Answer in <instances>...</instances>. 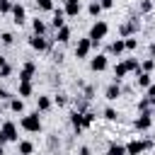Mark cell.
<instances>
[{
	"label": "cell",
	"mask_w": 155,
	"mask_h": 155,
	"mask_svg": "<svg viewBox=\"0 0 155 155\" xmlns=\"http://www.w3.org/2000/svg\"><path fill=\"white\" fill-rule=\"evenodd\" d=\"M107 34H109V24H107L104 19H97V22L90 27V34H87V39L92 41V48H97V46L102 44V39H107Z\"/></svg>",
	"instance_id": "cell-1"
},
{
	"label": "cell",
	"mask_w": 155,
	"mask_h": 155,
	"mask_svg": "<svg viewBox=\"0 0 155 155\" xmlns=\"http://www.w3.org/2000/svg\"><path fill=\"white\" fill-rule=\"evenodd\" d=\"M19 126H22L27 133H39V131H41V111L36 109V111L24 114V116L19 119Z\"/></svg>",
	"instance_id": "cell-2"
},
{
	"label": "cell",
	"mask_w": 155,
	"mask_h": 155,
	"mask_svg": "<svg viewBox=\"0 0 155 155\" xmlns=\"http://www.w3.org/2000/svg\"><path fill=\"white\" fill-rule=\"evenodd\" d=\"M15 140H19L17 124H15V121H2V124H0V145H5V143H15Z\"/></svg>",
	"instance_id": "cell-3"
},
{
	"label": "cell",
	"mask_w": 155,
	"mask_h": 155,
	"mask_svg": "<svg viewBox=\"0 0 155 155\" xmlns=\"http://www.w3.org/2000/svg\"><path fill=\"white\" fill-rule=\"evenodd\" d=\"M155 148V140H140V138H133L126 143V155H143L145 150H153Z\"/></svg>",
	"instance_id": "cell-4"
},
{
	"label": "cell",
	"mask_w": 155,
	"mask_h": 155,
	"mask_svg": "<svg viewBox=\"0 0 155 155\" xmlns=\"http://www.w3.org/2000/svg\"><path fill=\"white\" fill-rule=\"evenodd\" d=\"M51 41H53V39L41 36V34H31V36H29V46H31L34 51H39V53L48 51V48H51Z\"/></svg>",
	"instance_id": "cell-5"
},
{
	"label": "cell",
	"mask_w": 155,
	"mask_h": 155,
	"mask_svg": "<svg viewBox=\"0 0 155 155\" xmlns=\"http://www.w3.org/2000/svg\"><path fill=\"white\" fill-rule=\"evenodd\" d=\"M138 29H140L138 17H128V22H124V24L119 27V34H121V39H126V36H136Z\"/></svg>",
	"instance_id": "cell-6"
},
{
	"label": "cell",
	"mask_w": 155,
	"mask_h": 155,
	"mask_svg": "<svg viewBox=\"0 0 155 155\" xmlns=\"http://www.w3.org/2000/svg\"><path fill=\"white\" fill-rule=\"evenodd\" d=\"M155 111V109H153ZM153 111H140L136 119H133V128L136 131H148L153 126Z\"/></svg>",
	"instance_id": "cell-7"
},
{
	"label": "cell",
	"mask_w": 155,
	"mask_h": 155,
	"mask_svg": "<svg viewBox=\"0 0 155 155\" xmlns=\"http://www.w3.org/2000/svg\"><path fill=\"white\" fill-rule=\"evenodd\" d=\"M109 68V56L107 53H97L94 58H90V70L92 73H102Z\"/></svg>",
	"instance_id": "cell-8"
},
{
	"label": "cell",
	"mask_w": 155,
	"mask_h": 155,
	"mask_svg": "<svg viewBox=\"0 0 155 155\" xmlns=\"http://www.w3.org/2000/svg\"><path fill=\"white\" fill-rule=\"evenodd\" d=\"M36 75V63L34 61H24L19 68V82H31V78Z\"/></svg>",
	"instance_id": "cell-9"
},
{
	"label": "cell",
	"mask_w": 155,
	"mask_h": 155,
	"mask_svg": "<svg viewBox=\"0 0 155 155\" xmlns=\"http://www.w3.org/2000/svg\"><path fill=\"white\" fill-rule=\"evenodd\" d=\"M10 15H12V22H15L17 27H22V24L27 22V10H24V5H22V2H12Z\"/></svg>",
	"instance_id": "cell-10"
},
{
	"label": "cell",
	"mask_w": 155,
	"mask_h": 155,
	"mask_svg": "<svg viewBox=\"0 0 155 155\" xmlns=\"http://www.w3.org/2000/svg\"><path fill=\"white\" fill-rule=\"evenodd\" d=\"M90 51H92V41H90L87 36L78 39V44H75V58H87Z\"/></svg>",
	"instance_id": "cell-11"
},
{
	"label": "cell",
	"mask_w": 155,
	"mask_h": 155,
	"mask_svg": "<svg viewBox=\"0 0 155 155\" xmlns=\"http://www.w3.org/2000/svg\"><path fill=\"white\" fill-rule=\"evenodd\" d=\"M80 10H82V2H80V0H63V12H65V17H78Z\"/></svg>",
	"instance_id": "cell-12"
},
{
	"label": "cell",
	"mask_w": 155,
	"mask_h": 155,
	"mask_svg": "<svg viewBox=\"0 0 155 155\" xmlns=\"http://www.w3.org/2000/svg\"><path fill=\"white\" fill-rule=\"evenodd\" d=\"M119 97H121V85L111 80V85H107V90H104V99L107 102H116Z\"/></svg>",
	"instance_id": "cell-13"
},
{
	"label": "cell",
	"mask_w": 155,
	"mask_h": 155,
	"mask_svg": "<svg viewBox=\"0 0 155 155\" xmlns=\"http://www.w3.org/2000/svg\"><path fill=\"white\" fill-rule=\"evenodd\" d=\"M65 24V12H63V7H53V17H51V27L53 29H61Z\"/></svg>",
	"instance_id": "cell-14"
},
{
	"label": "cell",
	"mask_w": 155,
	"mask_h": 155,
	"mask_svg": "<svg viewBox=\"0 0 155 155\" xmlns=\"http://www.w3.org/2000/svg\"><path fill=\"white\" fill-rule=\"evenodd\" d=\"M70 36H73V29H70L68 24H63L61 29H56V39H53V41H58V44H68Z\"/></svg>",
	"instance_id": "cell-15"
},
{
	"label": "cell",
	"mask_w": 155,
	"mask_h": 155,
	"mask_svg": "<svg viewBox=\"0 0 155 155\" xmlns=\"http://www.w3.org/2000/svg\"><path fill=\"white\" fill-rule=\"evenodd\" d=\"M111 73H114V82H119V85H121V82H124V78L128 75V68H126V63H124V61H119V63L114 65V70H111Z\"/></svg>",
	"instance_id": "cell-16"
},
{
	"label": "cell",
	"mask_w": 155,
	"mask_h": 155,
	"mask_svg": "<svg viewBox=\"0 0 155 155\" xmlns=\"http://www.w3.org/2000/svg\"><path fill=\"white\" fill-rule=\"evenodd\" d=\"M136 78H138V80H136V85H138L140 90H148V87L153 85V73H143V70H140Z\"/></svg>",
	"instance_id": "cell-17"
},
{
	"label": "cell",
	"mask_w": 155,
	"mask_h": 155,
	"mask_svg": "<svg viewBox=\"0 0 155 155\" xmlns=\"http://www.w3.org/2000/svg\"><path fill=\"white\" fill-rule=\"evenodd\" d=\"M51 107H53V99H51L48 94H39V97H36V109H39V111H48Z\"/></svg>",
	"instance_id": "cell-18"
},
{
	"label": "cell",
	"mask_w": 155,
	"mask_h": 155,
	"mask_svg": "<svg viewBox=\"0 0 155 155\" xmlns=\"http://www.w3.org/2000/svg\"><path fill=\"white\" fill-rule=\"evenodd\" d=\"M7 104H10V111H15V114H24V99H22L19 94H15Z\"/></svg>",
	"instance_id": "cell-19"
},
{
	"label": "cell",
	"mask_w": 155,
	"mask_h": 155,
	"mask_svg": "<svg viewBox=\"0 0 155 155\" xmlns=\"http://www.w3.org/2000/svg\"><path fill=\"white\" fill-rule=\"evenodd\" d=\"M17 94H19L22 99L31 97V94H34V85H31V82H19V85H17Z\"/></svg>",
	"instance_id": "cell-20"
},
{
	"label": "cell",
	"mask_w": 155,
	"mask_h": 155,
	"mask_svg": "<svg viewBox=\"0 0 155 155\" xmlns=\"http://www.w3.org/2000/svg\"><path fill=\"white\" fill-rule=\"evenodd\" d=\"M104 155H126V145H124V143H116V140H111Z\"/></svg>",
	"instance_id": "cell-21"
},
{
	"label": "cell",
	"mask_w": 155,
	"mask_h": 155,
	"mask_svg": "<svg viewBox=\"0 0 155 155\" xmlns=\"http://www.w3.org/2000/svg\"><path fill=\"white\" fill-rule=\"evenodd\" d=\"M31 31H34V34H41V36H46V31H48V24H46L44 19H39V17H36V19L31 22Z\"/></svg>",
	"instance_id": "cell-22"
},
{
	"label": "cell",
	"mask_w": 155,
	"mask_h": 155,
	"mask_svg": "<svg viewBox=\"0 0 155 155\" xmlns=\"http://www.w3.org/2000/svg\"><path fill=\"white\" fill-rule=\"evenodd\" d=\"M17 153L19 155H31L34 153V143L31 140H17Z\"/></svg>",
	"instance_id": "cell-23"
},
{
	"label": "cell",
	"mask_w": 155,
	"mask_h": 155,
	"mask_svg": "<svg viewBox=\"0 0 155 155\" xmlns=\"http://www.w3.org/2000/svg\"><path fill=\"white\" fill-rule=\"evenodd\" d=\"M126 51V44H124V39H116V41H111L109 44V53H114V56H121Z\"/></svg>",
	"instance_id": "cell-24"
},
{
	"label": "cell",
	"mask_w": 155,
	"mask_h": 155,
	"mask_svg": "<svg viewBox=\"0 0 155 155\" xmlns=\"http://www.w3.org/2000/svg\"><path fill=\"white\" fill-rule=\"evenodd\" d=\"M153 109H155V104H153L148 97H143V99L136 102V111H138V114H140V111H153Z\"/></svg>",
	"instance_id": "cell-25"
},
{
	"label": "cell",
	"mask_w": 155,
	"mask_h": 155,
	"mask_svg": "<svg viewBox=\"0 0 155 155\" xmlns=\"http://www.w3.org/2000/svg\"><path fill=\"white\" fill-rule=\"evenodd\" d=\"M124 63H126V68H128V73H140V61L138 58H124Z\"/></svg>",
	"instance_id": "cell-26"
},
{
	"label": "cell",
	"mask_w": 155,
	"mask_h": 155,
	"mask_svg": "<svg viewBox=\"0 0 155 155\" xmlns=\"http://www.w3.org/2000/svg\"><path fill=\"white\" fill-rule=\"evenodd\" d=\"M87 15H90V17H99V15H102V5H99V0H92V2L87 5Z\"/></svg>",
	"instance_id": "cell-27"
},
{
	"label": "cell",
	"mask_w": 155,
	"mask_h": 155,
	"mask_svg": "<svg viewBox=\"0 0 155 155\" xmlns=\"http://www.w3.org/2000/svg\"><path fill=\"white\" fill-rule=\"evenodd\" d=\"M36 7H39L41 12H53L56 2H53V0H36Z\"/></svg>",
	"instance_id": "cell-28"
},
{
	"label": "cell",
	"mask_w": 155,
	"mask_h": 155,
	"mask_svg": "<svg viewBox=\"0 0 155 155\" xmlns=\"http://www.w3.org/2000/svg\"><path fill=\"white\" fill-rule=\"evenodd\" d=\"M140 70H143V73H153V70H155V58L148 56L145 61H140Z\"/></svg>",
	"instance_id": "cell-29"
},
{
	"label": "cell",
	"mask_w": 155,
	"mask_h": 155,
	"mask_svg": "<svg viewBox=\"0 0 155 155\" xmlns=\"http://www.w3.org/2000/svg\"><path fill=\"white\" fill-rule=\"evenodd\" d=\"M102 116H104L107 121H116V119H119V111H116L114 107H104V111H102Z\"/></svg>",
	"instance_id": "cell-30"
},
{
	"label": "cell",
	"mask_w": 155,
	"mask_h": 155,
	"mask_svg": "<svg viewBox=\"0 0 155 155\" xmlns=\"http://www.w3.org/2000/svg\"><path fill=\"white\" fill-rule=\"evenodd\" d=\"M153 7H155V2H153V0H140V2H138V10H140L143 15L153 12Z\"/></svg>",
	"instance_id": "cell-31"
},
{
	"label": "cell",
	"mask_w": 155,
	"mask_h": 155,
	"mask_svg": "<svg viewBox=\"0 0 155 155\" xmlns=\"http://www.w3.org/2000/svg\"><path fill=\"white\" fill-rule=\"evenodd\" d=\"M0 44L12 46V44H15V34H12V31H2V34H0Z\"/></svg>",
	"instance_id": "cell-32"
},
{
	"label": "cell",
	"mask_w": 155,
	"mask_h": 155,
	"mask_svg": "<svg viewBox=\"0 0 155 155\" xmlns=\"http://www.w3.org/2000/svg\"><path fill=\"white\" fill-rule=\"evenodd\" d=\"M124 44H126V51H136V48H138V39H136V36H126Z\"/></svg>",
	"instance_id": "cell-33"
},
{
	"label": "cell",
	"mask_w": 155,
	"mask_h": 155,
	"mask_svg": "<svg viewBox=\"0 0 155 155\" xmlns=\"http://www.w3.org/2000/svg\"><path fill=\"white\" fill-rule=\"evenodd\" d=\"M12 2H15V0H0V15H10Z\"/></svg>",
	"instance_id": "cell-34"
},
{
	"label": "cell",
	"mask_w": 155,
	"mask_h": 155,
	"mask_svg": "<svg viewBox=\"0 0 155 155\" xmlns=\"http://www.w3.org/2000/svg\"><path fill=\"white\" fill-rule=\"evenodd\" d=\"M53 104L65 107V104H68V94H63V92H61V94H56V97H53Z\"/></svg>",
	"instance_id": "cell-35"
},
{
	"label": "cell",
	"mask_w": 155,
	"mask_h": 155,
	"mask_svg": "<svg viewBox=\"0 0 155 155\" xmlns=\"http://www.w3.org/2000/svg\"><path fill=\"white\" fill-rule=\"evenodd\" d=\"M12 97H15V94H12L10 90H5V87H0V99H2V102H10Z\"/></svg>",
	"instance_id": "cell-36"
},
{
	"label": "cell",
	"mask_w": 155,
	"mask_h": 155,
	"mask_svg": "<svg viewBox=\"0 0 155 155\" xmlns=\"http://www.w3.org/2000/svg\"><path fill=\"white\" fill-rule=\"evenodd\" d=\"M145 97H148V99H150V102L155 104V80H153V85H150V87L145 90Z\"/></svg>",
	"instance_id": "cell-37"
},
{
	"label": "cell",
	"mask_w": 155,
	"mask_h": 155,
	"mask_svg": "<svg viewBox=\"0 0 155 155\" xmlns=\"http://www.w3.org/2000/svg\"><path fill=\"white\" fill-rule=\"evenodd\" d=\"M10 75H12V68H10L7 63H5V65L0 68V78H10Z\"/></svg>",
	"instance_id": "cell-38"
},
{
	"label": "cell",
	"mask_w": 155,
	"mask_h": 155,
	"mask_svg": "<svg viewBox=\"0 0 155 155\" xmlns=\"http://www.w3.org/2000/svg\"><path fill=\"white\" fill-rule=\"evenodd\" d=\"M99 5H102V10H111L114 7V0H99Z\"/></svg>",
	"instance_id": "cell-39"
},
{
	"label": "cell",
	"mask_w": 155,
	"mask_h": 155,
	"mask_svg": "<svg viewBox=\"0 0 155 155\" xmlns=\"http://www.w3.org/2000/svg\"><path fill=\"white\" fill-rule=\"evenodd\" d=\"M78 155H90V148H87V145H82V148L78 150Z\"/></svg>",
	"instance_id": "cell-40"
},
{
	"label": "cell",
	"mask_w": 155,
	"mask_h": 155,
	"mask_svg": "<svg viewBox=\"0 0 155 155\" xmlns=\"http://www.w3.org/2000/svg\"><path fill=\"white\" fill-rule=\"evenodd\" d=\"M148 53H150V58H155V41L148 46Z\"/></svg>",
	"instance_id": "cell-41"
},
{
	"label": "cell",
	"mask_w": 155,
	"mask_h": 155,
	"mask_svg": "<svg viewBox=\"0 0 155 155\" xmlns=\"http://www.w3.org/2000/svg\"><path fill=\"white\" fill-rule=\"evenodd\" d=\"M5 63H7V58H5V56H2V53H0V68H2V65H5Z\"/></svg>",
	"instance_id": "cell-42"
},
{
	"label": "cell",
	"mask_w": 155,
	"mask_h": 155,
	"mask_svg": "<svg viewBox=\"0 0 155 155\" xmlns=\"http://www.w3.org/2000/svg\"><path fill=\"white\" fill-rule=\"evenodd\" d=\"M0 155H5V148H2V145H0Z\"/></svg>",
	"instance_id": "cell-43"
},
{
	"label": "cell",
	"mask_w": 155,
	"mask_h": 155,
	"mask_svg": "<svg viewBox=\"0 0 155 155\" xmlns=\"http://www.w3.org/2000/svg\"><path fill=\"white\" fill-rule=\"evenodd\" d=\"M153 2H155V0H153Z\"/></svg>",
	"instance_id": "cell-44"
}]
</instances>
